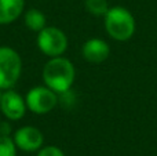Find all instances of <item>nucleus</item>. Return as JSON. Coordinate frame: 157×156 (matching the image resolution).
Wrapping results in <instances>:
<instances>
[{"label": "nucleus", "mask_w": 157, "mask_h": 156, "mask_svg": "<svg viewBox=\"0 0 157 156\" xmlns=\"http://www.w3.org/2000/svg\"><path fill=\"white\" fill-rule=\"evenodd\" d=\"M81 54L84 60L91 64H101L108 60L110 54V47L105 40L98 37L88 39L81 47Z\"/></svg>", "instance_id": "obj_8"}, {"label": "nucleus", "mask_w": 157, "mask_h": 156, "mask_svg": "<svg viewBox=\"0 0 157 156\" xmlns=\"http://www.w3.org/2000/svg\"><path fill=\"white\" fill-rule=\"evenodd\" d=\"M37 156H65V154L58 146L48 145V146H43L41 149H39Z\"/></svg>", "instance_id": "obj_13"}, {"label": "nucleus", "mask_w": 157, "mask_h": 156, "mask_svg": "<svg viewBox=\"0 0 157 156\" xmlns=\"http://www.w3.org/2000/svg\"><path fill=\"white\" fill-rule=\"evenodd\" d=\"M11 126L8 122H2L0 123V135H10Z\"/></svg>", "instance_id": "obj_14"}, {"label": "nucleus", "mask_w": 157, "mask_h": 156, "mask_svg": "<svg viewBox=\"0 0 157 156\" xmlns=\"http://www.w3.org/2000/svg\"><path fill=\"white\" fill-rule=\"evenodd\" d=\"M24 22L26 25L28 29L33 30V32H40L43 28L47 26V18L40 10L37 8H30L25 13L24 15Z\"/></svg>", "instance_id": "obj_10"}, {"label": "nucleus", "mask_w": 157, "mask_h": 156, "mask_svg": "<svg viewBox=\"0 0 157 156\" xmlns=\"http://www.w3.org/2000/svg\"><path fill=\"white\" fill-rule=\"evenodd\" d=\"M37 47L47 57H61L68 50V37L57 26H46L37 33Z\"/></svg>", "instance_id": "obj_4"}, {"label": "nucleus", "mask_w": 157, "mask_h": 156, "mask_svg": "<svg viewBox=\"0 0 157 156\" xmlns=\"http://www.w3.org/2000/svg\"><path fill=\"white\" fill-rule=\"evenodd\" d=\"M17 148L24 152H36L43 148L44 135L37 127L24 126L15 131L13 137Z\"/></svg>", "instance_id": "obj_7"}, {"label": "nucleus", "mask_w": 157, "mask_h": 156, "mask_svg": "<svg viewBox=\"0 0 157 156\" xmlns=\"http://www.w3.org/2000/svg\"><path fill=\"white\" fill-rule=\"evenodd\" d=\"M26 107L36 115H46L51 112L58 104V94L47 86H36L28 91Z\"/></svg>", "instance_id": "obj_5"}, {"label": "nucleus", "mask_w": 157, "mask_h": 156, "mask_svg": "<svg viewBox=\"0 0 157 156\" xmlns=\"http://www.w3.org/2000/svg\"><path fill=\"white\" fill-rule=\"evenodd\" d=\"M24 0H0V25L17 21L24 13Z\"/></svg>", "instance_id": "obj_9"}, {"label": "nucleus", "mask_w": 157, "mask_h": 156, "mask_svg": "<svg viewBox=\"0 0 157 156\" xmlns=\"http://www.w3.org/2000/svg\"><path fill=\"white\" fill-rule=\"evenodd\" d=\"M26 101L25 98L18 94L14 90H4L2 94V99H0V111L6 119L11 122L21 120L26 113Z\"/></svg>", "instance_id": "obj_6"}, {"label": "nucleus", "mask_w": 157, "mask_h": 156, "mask_svg": "<svg viewBox=\"0 0 157 156\" xmlns=\"http://www.w3.org/2000/svg\"><path fill=\"white\" fill-rule=\"evenodd\" d=\"M84 4L87 11L95 17H105V14L110 8L108 0H86Z\"/></svg>", "instance_id": "obj_11"}, {"label": "nucleus", "mask_w": 157, "mask_h": 156, "mask_svg": "<svg viewBox=\"0 0 157 156\" xmlns=\"http://www.w3.org/2000/svg\"><path fill=\"white\" fill-rule=\"evenodd\" d=\"M2 94H3V93H0V99H2Z\"/></svg>", "instance_id": "obj_15"}, {"label": "nucleus", "mask_w": 157, "mask_h": 156, "mask_svg": "<svg viewBox=\"0 0 157 156\" xmlns=\"http://www.w3.org/2000/svg\"><path fill=\"white\" fill-rule=\"evenodd\" d=\"M22 73V60L14 49L0 46V90H10Z\"/></svg>", "instance_id": "obj_3"}, {"label": "nucleus", "mask_w": 157, "mask_h": 156, "mask_svg": "<svg viewBox=\"0 0 157 156\" xmlns=\"http://www.w3.org/2000/svg\"><path fill=\"white\" fill-rule=\"evenodd\" d=\"M76 77V69L71 60L65 57H54L43 68L44 84L57 94L71 90Z\"/></svg>", "instance_id": "obj_1"}, {"label": "nucleus", "mask_w": 157, "mask_h": 156, "mask_svg": "<svg viewBox=\"0 0 157 156\" xmlns=\"http://www.w3.org/2000/svg\"><path fill=\"white\" fill-rule=\"evenodd\" d=\"M103 21L108 35L117 41L130 40L135 33V18L124 7H110L103 17Z\"/></svg>", "instance_id": "obj_2"}, {"label": "nucleus", "mask_w": 157, "mask_h": 156, "mask_svg": "<svg viewBox=\"0 0 157 156\" xmlns=\"http://www.w3.org/2000/svg\"><path fill=\"white\" fill-rule=\"evenodd\" d=\"M17 149L10 135H0V156H17Z\"/></svg>", "instance_id": "obj_12"}]
</instances>
